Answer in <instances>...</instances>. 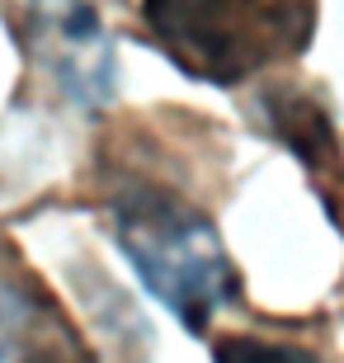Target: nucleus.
I'll use <instances>...</instances> for the list:
<instances>
[{"instance_id": "4", "label": "nucleus", "mask_w": 344, "mask_h": 363, "mask_svg": "<svg viewBox=\"0 0 344 363\" xmlns=\"http://www.w3.org/2000/svg\"><path fill=\"white\" fill-rule=\"evenodd\" d=\"M0 363H90L62 302L10 250H0Z\"/></svg>"}, {"instance_id": "6", "label": "nucleus", "mask_w": 344, "mask_h": 363, "mask_svg": "<svg viewBox=\"0 0 344 363\" xmlns=\"http://www.w3.org/2000/svg\"><path fill=\"white\" fill-rule=\"evenodd\" d=\"M212 359L217 363H326L311 350L278 345V340H260V335H226V340H217Z\"/></svg>"}, {"instance_id": "3", "label": "nucleus", "mask_w": 344, "mask_h": 363, "mask_svg": "<svg viewBox=\"0 0 344 363\" xmlns=\"http://www.w3.org/2000/svg\"><path fill=\"white\" fill-rule=\"evenodd\" d=\"M24 48L76 104H104L113 94V43L90 0H43Z\"/></svg>"}, {"instance_id": "1", "label": "nucleus", "mask_w": 344, "mask_h": 363, "mask_svg": "<svg viewBox=\"0 0 344 363\" xmlns=\"http://www.w3.org/2000/svg\"><path fill=\"white\" fill-rule=\"evenodd\" d=\"M113 241L146 283V293L184 330H208V321L240 293L236 264L226 255L208 213L156 184H118L109 194Z\"/></svg>"}, {"instance_id": "5", "label": "nucleus", "mask_w": 344, "mask_h": 363, "mask_svg": "<svg viewBox=\"0 0 344 363\" xmlns=\"http://www.w3.org/2000/svg\"><path fill=\"white\" fill-rule=\"evenodd\" d=\"M260 113L269 118V133H274L321 184H335V179L344 175L340 137H335L326 108L306 90H297V85H274V90L260 94Z\"/></svg>"}, {"instance_id": "2", "label": "nucleus", "mask_w": 344, "mask_h": 363, "mask_svg": "<svg viewBox=\"0 0 344 363\" xmlns=\"http://www.w3.org/2000/svg\"><path fill=\"white\" fill-rule=\"evenodd\" d=\"M316 14L321 0H142V24L170 67L217 90L297 62Z\"/></svg>"}]
</instances>
